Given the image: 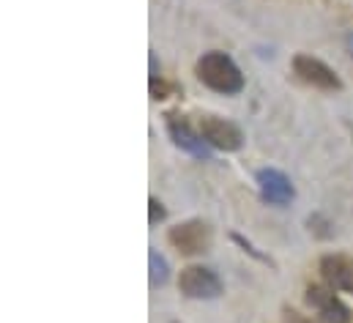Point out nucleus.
Segmentation results:
<instances>
[{
	"instance_id": "1",
	"label": "nucleus",
	"mask_w": 353,
	"mask_h": 323,
	"mask_svg": "<svg viewBox=\"0 0 353 323\" xmlns=\"http://www.w3.org/2000/svg\"><path fill=\"white\" fill-rule=\"evenodd\" d=\"M194 72H197V80L203 82L205 88L216 90V93L233 96V93H241L244 90V75H241V69L233 63L230 55H225L219 50L205 52L197 61Z\"/></svg>"
},
{
	"instance_id": "2",
	"label": "nucleus",
	"mask_w": 353,
	"mask_h": 323,
	"mask_svg": "<svg viewBox=\"0 0 353 323\" xmlns=\"http://www.w3.org/2000/svg\"><path fill=\"white\" fill-rule=\"evenodd\" d=\"M200 135L211 148L225 151V154H233V151H239L244 146L241 129L233 121H225L219 115H203L200 118Z\"/></svg>"
},
{
	"instance_id": "3",
	"label": "nucleus",
	"mask_w": 353,
	"mask_h": 323,
	"mask_svg": "<svg viewBox=\"0 0 353 323\" xmlns=\"http://www.w3.org/2000/svg\"><path fill=\"white\" fill-rule=\"evenodd\" d=\"M178 291L186 299H216L222 296V282L205 266H186L178 274Z\"/></svg>"
},
{
	"instance_id": "4",
	"label": "nucleus",
	"mask_w": 353,
	"mask_h": 323,
	"mask_svg": "<svg viewBox=\"0 0 353 323\" xmlns=\"http://www.w3.org/2000/svg\"><path fill=\"white\" fill-rule=\"evenodd\" d=\"M168 242L181 255H200L211 246V228L203 219H189L168 231Z\"/></svg>"
},
{
	"instance_id": "5",
	"label": "nucleus",
	"mask_w": 353,
	"mask_h": 323,
	"mask_svg": "<svg viewBox=\"0 0 353 323\" xmlns=\"http://www.w3.org/2000/svg\"><path fill=\"white\" fill-rule=\"evenodd\" d=\"M293 75L318 90H340L343 88V80L337 77V72L312 55H296L293 58Z\"/></svg>"
},
{
	"instance_id": "6",
	"label": "nucleus",
	"mask_w": 353,
	"mask_h": 323,
	"mask_svg": "<svg viewBox=\"0 0 353 323\" xmlns=\"http://www.w3.org/2000/svg\"><path fill=\"white\" fill-rule=\"evenodd\" d=\"M307 304L321 315V321L326 323H351V310L340 302V296L334 293V288H323V285H310L307 288Z\"/></svg>"
},
{
	"instance_id": "7",
	"label": "nucleus",
	"mask_w": 353,
	"mask_h": 323,
	"mask_svg": "<svg viewBox=\"0 0 353 323\" xmlns=\"http://www.w3.org/2000/svg\"><path fill=\"white\" fill-rule=\"evenodd\" d=\"M168 132H170L173 143H176L181 151H186V154H192V157H197V159H211V146L203 140L200 132H194V129L186 124L183 115L168 112Z\"/></svg>"
},
{
	"instance_id": "8",
	"label": "nucleus",
	"mask_w": 353,
	"mask_h": 323,
	"mask_svg": "<svg viewBox=\"0 0 353 323\" xmlns=\"http://www.w3.org/2000/svg\"><path fill=\"white\" fill-rule=\"evenodd\" d=\"M321 277L329 288L353 293V257L348 255H323L321 257Z\"/></svg>"
},
{
	"instance_id": "9",
	"label": "nucleus",
	"mask_w": 353,
	"mask_h": 323,
	"mask_svg": "<svg viewBox=\"0 0 353 323\" xmlns=\"http://www.w3.org/2000/svg\"><path fill=\"white\" fill-rule=\"evenodd\" d=\"M258 186H261L263 200L271 203V206H288L293 200V195H296L290 178L285 173H279V170H271V167L258 170Z\"/></svg>"
},
{
	"instance_id": "10",
	"label": "nucleus",
	"mask_w": 353,
	"mask_h": 323,
	"mask_svg": "<svg viewBox=\"0 0 353 323\" xmlns=\"http://www.w3.org/2000/svg\"><path fill=\"white\" fill-rule=\"evenodd\" d=\"M148 266H151V288H162V285L168 282V277H170L168 260H165L157 249H151V252H148Z\"/></svg>"
},
{
	"instance_id": "11",
	"label": "nucleus",
	"mask_w": 353,
	"mask_h": 323,
	"mask_svg": "<svg viewBox=\"0 0 353 323\" xmlns=\"http://www.w3.org/2000/svg\"><path fill=\"white\" fill-rule=\"evenodd\" d=\"M162 219H165V208H162V203H159L157 197H151V200H148V222L157 225V222H162Z\"/></svg>"
},
{
	"instance_id": "12",
	"label": "nucleus",
	"mask_w": 353,
	"mask_h": 323,
	"mask_svg": "<svg viewBox=\"0 0 353 323\" xmlns=\"http://www.w3.org/2000/svg\"><path fill=\"white\" fill-rule=\"evenodd\" d=\"M282 323H315V321L307 318V315H301L299 310H290V307H288V310L282 313Z\"/></svg>"
},
{
	"instance_id": "13",
	"label": "nucleus",
	"mask_w": 353,
	"mask_h": 323,
	"mask_svg": "<svg viewBox=\"0 0 353 323\" xmlns=\"http://www.w3.org/2000/svg\"><path fill=\"white\" fill-rule=\"evenodd\" d=\"M151 93H154V99H165L168 96V85L157 77V80H151Z\"/></svg>"
},
{
	"instance_id": "14",
	"label": "nucleus",
	"mask_w": 353,
	"mask_h": 323,
	"mask_svg": "<svg viewBox=\"0 0 353 323\" xmlns=\"http://www.w3.org/2000/svg\"><path fill=\"white\" fill-rule=\"evenodd\" d=\"M345 47H348V52L353 55V30L348 33V36H345Z\"/></svg>"
}]
</instances>
